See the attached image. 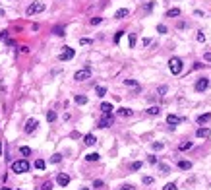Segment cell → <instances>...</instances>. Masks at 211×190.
I'll use <instances>...</instances> for the list:
<instances>
[{"label": "cell", "mask_w": 211, "mask_h": 190, "mask_svg": "<svg viewBox=\"0 0 211 190\" xmlns=\"http://www.w3.org/2000/svg\"><path fill=\"white\" fill-rule=\"evenodd\" d=\"M167 122H169L171 126L174 128L176 124H180V122H182V119H180V116H176V114H169V116H167Z\"/></svg>", "instance_id": "obj_9"}, {"label": "cell", "mask_w": 211, "mask_h": 190, "mask_svg": "<svg viewBox=\"0 0 211 190\" xmlns=\"http://www.w3.org/2000/svg\"><path fill=\"white\" fill-rule=\"evenodd\" d=\"M203 58H205L207 62H211V53H205V56H203Z\"/></svg>", "instance_id": "obj_47"}, {"label": "cell", "mask_w": 211, "mask_h": 190, "mask_svg": "<svg viewBox=\"0 0 211 190\" xmlns=\"http://www.w3.org/2000/svg\"><path fill=\"white\" fill-rule=\"evenodd\" d=\"M198 41H200V43L205 41V35H203V31H198Z\"/></svg>", "instance_id": "obj_40"}, {"label": "cell", "mask_w": 211, "mask_h": 190, "mask_svg": "<svg viewBox=\"0 0 211 190\" xmlns=\"http://www.w3.org/2000/svg\"><path fill=\"white\" fill-rule=\"evenodd\" d=\"M116 113H118V116H124V119H128V116L134 114V111H132V109H128V107H120Z\"/></svg>", "instance_id": "obj_10"}, {"label": "cell", "mask_w": 211, "mask_h": 190, "mask_svg": "<svg viewBox=\"0 0 211 190\" xmlns=\"http://www.w3.org/2000/svg\"><path fill=\"white\" fill-rule=\"evenodd\" d=\"M207 87H209V80H207V78H200L198 82H196L194 89H196V91H205Z\"/></svg>", "instance_id": "obj_6"}, {"label": "cell", "mask_w": 211, "mask_h": 190, "mask_svg": "<svg viewBox=\"0 0 211 190\" xmlns=\"http://www.w3.org/2000/svg\"><path fill=\"white\" fill-rule=\"evenodd\" d=\"M50 188H53V182H43V186H41V190H50Z\"/></svg>", "instance_id": "obj_33"}, {"label": "cell", "mask_w": 211, "mask_h": 190, "mask_svg": "<svg viewBox=\"0 0 211 190\" xmlns=\"http://www.w3.org/2000/svg\"><path fill=\"white\" fill-rule=\"evenodd\" d=\"M157 31H159V33H167V25H161V24H159V25H157Z\"/></svg>", "instance_id": "obj_39"}, {"label": "cell", "mask_w": 211, "mask_h": 190, "mask_svg": "<svg viewBox=\"0 0 211 190\" xmlns=\"http://www.w3.org/2000/svg\"><path fill=\"white\" fill-rule=\"evenodd\" d=\"M180 16V10L178 8H171L169 12H167V18H178Z\"/></svg>", "instance_id": "obj_17"}, {"label": "cell", "mask_w": 211, "mask_h": 190, "mask_svg": "<svg viewBox=\"0 0 211 190\" xmlns=\"http://www.w3.org/2000/svg\"><path fill=\"white\" fill-rule=\"evenodd\" d=\"M169 68H171V72H172L174 76H178L180 72H182V68H184L182 66V60H180L178 56H172L171 60H169Z\"/></svg>", "instance_id": "obj_1"}, {"label": "cell", "mask_w": 211, "mask_h": 190, "mask_svg": "<svg viewBox=\"0 0 211 190\" xmlns=\"http://www.w3.org/2000/svg\"><path fill=\"white\" fill-rule=\"evenodd\" d=\"M60 161H62V155H60V153H54V155L50 157V163H60Z\"/></svg>", "instance_id": "obj_28"}, {"label": "cell", "mask_w": 211, "mask_h": 190, "mask_svg": "<svg viewBox=\"0 0 211 190\" xmlns=\"http://www.w3.org/2000/svg\"><path fill=\"white\" fill-rule=\"evenodd\" d=\"M190 148H192V142H182V144L178 145L180 151H186V149H190Z\"/></svg>", "instance_id": "obj_24"}, {"label": "cell", "mask_w": 211, "mask_h": 190, "mask_svg": "<svg viewBox=\"0 0 211 190\" xmlns=\"http://www.w3.org/2000/svg\"><path fill=\"white\" fill-rule=\"evenodd\" d=\"M196 136H198V138H209L211 136V132H209V128H198V130H196Z\"/></svg>", "instance_id": "obj_11"}, {"label": "cell", "mask_w": 211, "mask_h": 190, "mask_svg": "<svg viewBox=\"0 0 211 190\" xmlns=\"http://www.w3.org/2000/svg\"><path fill=\"white\" fill-rule=\"evenodd\" d=\"M163 190H176V184H174V182H169V184H165Z\"/></svg>", "instance_id": "obj_34"}, {"label": "cell", "mask_w": 211, "mask_h": 190, "mask_svg": "<svg viewBox=\"0 0 211 190\" xmlns=\"http://www.w3.org/2000/svg\"><path fill=\"white\" fill-rule=\"evenodd\" d=\"M35 169L43 171V169H45V161H43V159H37V161H35Z\"/></svg>", "instance_id": "obj_29"}, {"label": "cell", "mask_w": 211, "mask_h": 190, "mask_svg": "<svg viewBox=\"0 0 211 190\" xmlns=\"http://www.w3.org/2000/svg\"><path fill=\"white\" fill-rule=\"evenodd\" d=\"M103 184H105L103 180H95V182H93V186H95V188H101V186H103Z\"/></svg>", "instance_id": "obj_44"}, {"label": "cell", "mask_w": 211, "mask_h": 190, "mask_svg": "<svg viewBox=\"0 0 211 190\" xmlns=\"http://www.w3.org/2000/svg\"><path fill=\"white\" fill-rule=\"evenodd\" d=\"M47 120L49 122H54L56 120V113L54 111H47Z\"/></svg>", "instance_id": "obj_27"}, {"label": "cell", "mask_w": 211, "mask_h": 190, "mask_svg": "<svg viewBox=\"0 0 211 190\" xmlns=\"http://www.w3.org/2000/svg\"><path fill=\"white\" fill-rule=\"evenodd\" d=\"M112 120H114L112 113H103V116H101L99 122H97V126H99V128H108V126L112 124Z\"/></svg>", "instance_id": "obj_3"}, {"label": "cell", "mask_w": 211, "mask_h": 190, "mask_svg": "<svg viewBox=\"0 0 211 190\" xmlns=\"http://www.w3.org/2000/svg\"><path fill=\"white\" fill-rule=\"evenodd\" d=\"M74 49L72 47H64V50L60 53V60H72V58H74Z\"/></svg>", "instance_id": "obj_7"}, {"label": "cell", "mask_w": 211, "mask_h": 190, "mask_svg": "<svg viewBox=\"0 0 211 190\" xmlns=\"http://www.w3.org/2000/svg\"><path fill=\"white\" fill-rule=\"evenodd\" d=\"M101 21H103V18H91V25H99Z\"/></svg>", "instance_id": "obj_37"}, {"label": "cell", "mask_w": 211, "mask_h": 190, "mask_svg": "<svg viewBox=\"0 0 211 190\" xmlns=\"http://www.w3.org/2000/svg\"><path fill=\"white\" fill-rule=\"evenodd\" d=\"M128 14H130V10H128V8H120V10H116L114 18H116V19H122V18H126Z\"/></svg>", "instance_id": "obj_13"}, {"label": "cell", "mask_w": 211, "mask_h": 190, "mask_svg": "<svg viewBox=\"0 0 211 190\" xmlns=\"http://www.w3.org/2000/svg\"><path fill=\"white\" fill-rule=\"evenodd\" d=\"M159 169H161L163 175H169V173H171V167H169V165H165V163H159Z\"/></svg>", "instance_id": "obj_26"}, {"label": "cell", "mask_w": 211, "mask_h": 190, "mask_svg": "<svg viewBox=\"0 0 211 190\" xmlns=\"http://www.w3.org/2000/svg\"><path fill=\"white\" fill-rule=\"evenodd\" d=\"M56 182H58V184H60V186H66L68 184V182H70V177H68V175H58V179H56Z\"/></svg>", "instance_id": "obj_12"}, {"label": "cell", "mask_w": 211, "mask_h": 190, "mask_svg": "<svg viewBox=\"0 0 211 190\" xmlns=\"http://www.w3.org/2000/svg\"><path fill=\"white\" fill-rule=\"evenodd\" d=\"M136 41H137V39H136V35H134V33H130V37H128V45H130V49H134V47H136Z\"/></svg>", "instance_id": "obj_22"}, {"label": "cell", "mask_w": 211, "mask_h": 190, "mask_svg": "<svg viewBox=\"0 0 211 190\" xmlns=\"http://www.w3.org/2000/svg\"><path fill=\"white\" fill-rule=\"evenodd\" d=\"M89 78H91V68H89V66L78 70L76 74H74V80H76V82H83V80H89Z\"/></svg>", "instance_id": "obj_4"}, {"label": "cell", "mask_w": 211, "mask_h": 190, "mask_svg": "<svg viewBox=\"0 0 211 190\" xmlns=\"http://www.w3.org/2000/svg\"><path fill=\"white\" fill-rule=\"evenodd\" d=\"M6 39H8V31H2L0 33V41H6Z\"/></svg>", "instance_id": "obj_43"}, {"label": "cell", "mask_w": 211, "mask_h": 190, "mask_svg": "<svg viewBox=\"0 0 211 190\" xmlns=\"http://www.w3.org/2000/svg\"><path fill=\"white\" fill-rule=\"evenodd\" d=\"M145 113H147L149 116H157V114H161V107H149Z\"/></svg>", "instance_id": "obj_16"}, {"label": "cell", "mask_w": 211, "mask_h": 190, "mask_svg": "<svg viewBox=\"0 0 211 190\" xmlns=\"http://www.w3.org/2000/svg\"><path fill=\"white\" fill-rule=\"evenodd\" d=\"M0 153H2V144H0Z\"/></svg>", "instance_id": "obj_48"}, {"label": "cell", "mask_w": 211, "mask_h": 190, "mask_svg": "<svg viewBox=\"0 0 211 190\" xmlns=\"http://www.w3.org/2000/svg\"><path fill=\"white\" fill-rule=\"evenodd\" d=\"M79 45H91V39H87V37H82V39H79Z\"/></svg>", "instance_id": "obj_35"}, {"label": "cell", "mask_w": 211, "mask_h": 190, "mask_svg": "<svg viewBox=\"0 0 211 190\" xmlns=\"http://www.w3.org/2000/svg\"><path fill=\"white\" fill-rule=\"evenodd\" d=\"M153 182V177H143V184H151Z\"/></svg>", "instance_id": "obj_42"}, {"label": "cell", "mask_w": 211, "mask_h": 190, "mask_svg": "<svg viewBox=\"0 0 211 190\" xmlns=\"http://www.w3.org/2000/svg\"><path fill=\"white\" fill-rule=\"evenodd\" d=\"M79 190H87V188H79Z\"/></svg>", "instance_id": "obj_49"}, {"label": "cell", "mask_w": 211, "mask_h": 190, "mask_svg": "<svg viewBox=\"0 0 211 190\" xmlns=\"http://www.w3.org/2000/svg\"><path fill=\"white\" fill-rule=\"evenodd\" d=\"M118 190H134V186H132V184H122Z\"/></svg>", "instance_id": "obj_41"}, {"label": "cell", "mask_w": 211, "mask_h": 190, "mask_svg": "<svg viewBox=\"0 0 211 190\" xmlns=\"http://www.w3.org/2000/svg\"><path fill=\"white\" fill-rule=\"evenodd\" d=\"M151 148H153L155 151H159V149H163V144H161V142H155L153 145H151Z\"/></svg>", "instance_id": "obj_36"}, {"label": "cell", "mask_w": 211, "mask_h": 190, "mask_svg": "<svg viewBox=\"0 0 211 190\" xmlns=\"http://www.w3.org/2000/svg\"><path fill=\"white\" fill-rule=\"evenodd\" d=\"M211 120V113H205V114H200L198 116V124H205Z\"/></svg>", "instance_id": "obj_15"}, {"label": "cell", "mask_w": 211, "mask_h": 190, "mask_svg": "<svg viewBox=\"0 0 211 190\" xmlns=\"http://www.w3.org/2000/svg\"><path fill=\"white\" fill-rule=\"evenodd\" d=\"M124 84H126L128 87H137V82H136V80H124Z\"/></svg>", "instance_id": "obj_31"}, {"label": "cell", "mask_w": 211, "mask_h": 190, "mask_svg": "<svg viewBox=\"0 0 211 190\" xmlns=\"http://www.w3.org/2000/svg\"><path fill=\"white\" fill-rule=\"evenodd\" d=\"M122 35H124V31H116V35H114V43H118Z\"/></svg>", "instance_id": "obj_38"}, {"label": "cell", "mask_w": 211, "mask_h": 190, "mask_svg": "<svg viewBox=\"0 0 211 190\" xmlns=\"http://www.w3.org/2000/svg\"><path fill=\"white\" fill-rule=\"evenodd\" d=\"M2 190H10V188H2Z\"/></svg>", "instance_id": "obj_50"}, {"label": "cell", "mask_w": 211, "mask_h": 190, "mask_svg": "<svg viewBox=\"0 0 211 190\" xmlns=\"http://www.w3.org/2000/svg\"><path fill=\"white\" fill-rule=\"evenodd\" d=\"M12 171H14V173H27V171H29V161H25V159L14 161V163H12Z\"/></svg>", "instance_id": "obj_2"}, {"label": "cell", "mask_w": 211, "mask_h": 190, "mask_svg": "<svg viewBox=\"0 0 211 190\" xmlns=\"http://www.w3.org/2000/svg\"><path fill=\"white\" fill-rule=\"evenodd\" d=\"M178 167H180L182 171H188V169H192V163H190V161H180Z\"/></svg>", "instance_id": "obj_21"}, {"label": "cell", "mask_w": 211, "mask_h": 190, "mask_svg": "<svg viewBox=\"0 0 211 190\" xmlns=\"http://www.w3.org/2000/svg\"><path fill=\"white\" fill-rule=\"evenodd\" d=\"M85 159L87 161H99V153H87Z\"/></svg>", "instance_id": "obj_25"}, {"label": "cell", "mask_w": 211, "mask_h": 190, "mask_svg": "<svg viewBox=\"0 0 211 190\" xmlns=\"http://www.w3.org/2000/svg\"><path fill=\"white\" fill-rule=\"evenodd\" d=\"M130 169H132V171H140V169H141V161H134Z\"/></svg>", "instance_id": "obj_30"}, {"label": "cell", "mask_w": 211, "mask_h": 190, "mask_svg": "<svg viewBox=\"0 0 211 190\" xmlns=\"http://www.w3.org/2000/svg\"><path fill=\"white\" fill-rule=\"evenodd\" d=\"M19 153H21V155H25V157H27V155H31V149H29V148H25V145H23V148L19 149Z\"/></svg>", "instance_id": "obj_32"}, {"label": "cell", "mask_w": 211, "mask_h": 190, "mask_svg": "<svg viewBox=\"0 0 211 190\" xmlns=\"http://www.w3.org/2000/svg\"><path fill=\"white\" fill-rule=\"evenodd\" d=\"M74 101H76L78 105H85V103H87V97H85V95H76Z\"/></svg>", "instance_id": "obj_18"}, {"label": "cell", "mask_w": 211, "mask_h": 190, "mask_svg": "<svg viewBox=\"0 0 211 190\" xmlns=\"http://www.w3.org/2000/svg\"><path fill=\"white\" fill-rule=\"evenodd\" d=\"M101 111H103V113H112L114 107H112L111 103H103V105H101Z\"/></svg>", "instance_id": "obj_19"}, {"label": "cell", "mask_w": 211, "mask_h": 190, "mask_svg": "<svg viewBox=\"0 0 211 190\" xmlns=\"http://www.w3.org/2000/svg\"><path fill=\"white\" fill-rule=\"evenodd\" d=\"M97 97H105V93H107V87H103V85H97Z\"/></svg>", "instance_id": "obj_23"}, {"label": "cell", "mask_w": 211, "mask_h": 190, "mask_svg": "<svg viewBox=\"0 0 211 190\" xmlns=\"http://www.w3.org/2000/svg\"><path fill=\"white\" fill-rule=\"evenodd\" d=\"M149 163H157V157L155 155H149Z\"/></svg>", "instance_id": "obj_46"}, {"label": "cell", "mask_w": 211, "mask_h": 190, "mask_svg": "<svg viewBox=\"0 0 211 190\" xmlns=\"http://www.w3.org/2000/svg\"><path fill=\"white\" fill-rule=\"evenodd\" d=\"M37 126H39V122H37V120H33V119H31V120H27V124H25V132H27V134H33L35 130H37Z\"/></svg>", "instance_id": "obj_8"}, {"label": "cell", "mask_w": 211, "mask_h": 190, "mask_svg": "<svg viewBox=\"0 0 211 190\" xmlns=\"http://www.w3.org/2000/svg\"><path fill=\"white\" fill-rule=\"evenodd\" d=\"M53 33L58 35V37H62V35H64V25H56V27L53 29Z\"/></svg>", "instance_id": "obj_20"}, {"label": "cell", "mask_w": 211, "mask_h": 190, "mask_svg": "<svg viewBox=\"0 0 211 190\" xmlns=\"http://www.w3.org/2000/svg\"><path fill=\"white\" fill-rule=\"evenodd\" d=\"M83 142H85V145H95V142H97V138L93 136V134H87V136L83 138Z\"/></svg>", "instance_id": "obj_14"}, {"label": "cell", "mask_w": 211, "mask_h": 190, "mask_svg": "<svg viewBox=\"0 0 211 190\" xmlns=\"http://www.w3.org/2000/svg\"><path fill=\"white\" fill-rule=\"evenodd\" d=\"M167 93V85H161L159 87V95H165Z\"/></svg>", "instance_id": "obj_45"}, {"label": "cell", "mask_w": 211, "mask_h": 190, "mask_svg": "<svg viewBox=\"0 0 211 190\" xmlns=\"http://www.w3.org/2000/svg\"><path fill=\"white\" fill-rule=\"evenodd\" d=\"M43 10H45V4H43V2H37V4L27 6L25 14H27V16H35V14H39V12H43Z\"/></svg>", "instance_id": "obj_5"}]
</instances>
